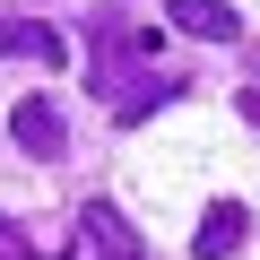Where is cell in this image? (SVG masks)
Returning a JSON list of instances; mask_svg holds the SVG:
<instances>
[{"instance_id": "277c9868", "label": "cell", "mask_w": 260, "mask_h": 260, "mask_svg": "<svg viewBox=\"0 0 260 260\" xmlns=\"http://www.w3.org/2000/svg\"><path fill=\"white\" fill-rule=\"evenodd\" d=\"M0 52H26V61L61 70V35H52L44 18H0Z\"/></svg>"}, {"instance_id": "3957f363", "label": "cell", "mask_w": 260, "mask_h": 260, "mask_svg": "<svg viewBox=\"0 0 260 260\" xmlns=\"http://www.w3.org/2000/svg\"><path fill=\"white\" fill-rule=\"evenodd\" d=\"M165 18L182 35H200V44H234V9L225 0H165Z\"/></svg>"}, {"instance_id": "6da1fadb", "label": "cell", "mask_w": 260, "mask_h": 260, "mask_svg": "<svg viewBox=\"0 0 260 260\" xmlns=\"http://www.w3.org/2000/svg\"><path fill=\"white\" fill-rule=\"evenodd\" d=\"M9 130H18V148H26V156H61V104H52V95H18Z\"/></svg>"}, {"instance_id": "8992f818", "label": "cell", "mask_w": 260, "mask_h": 260, "mask_svg": "<svg viewBox=\"0 0 260 260\" xmlns=\"http://www.w3.org/2000/svg\"><path fill=\"white\" fill-rule=\"evenodd\" d=\"M174 95H182V78H148V87L113 95V113H121V121H139V113H156V104H174Z\"/></svg>"}, {"instance_id": "ba28073f", "label": "cell", "mask_w": 260, "mask_h": 260, "mask_svg": "<svg viewBox=\"0 0 260 260\" xmlns=\"http://www.w3.org/2000/svg\"><path fill=\"white\" fill-rule=\"evenodd\" d=\"M243 121H251V130H260V87H243Z\"/></svg>"}, {"instance_id": "5b68a950", "label": "cell", "mask_w": 260, "mask_h": 260, "mask_svg": "<svg viewBox=\"0 0 260 260\" xmlns=\"http://www.w3.org/2000/svg\"><path fill=\"white\" fill-rule=\"evenodd\" d=\"M243 234H251V225H243V208L225 200V208H208V225L191 234V251H200V260H225V251H243Z\"/></svg>"}, {"instance_id": "7a4b0ae2", "label": "cell", "mask_w": 260, "mask_h": 260, "mask_svg": "<svg viewBox=\"0 0 260 260\" xmlns=\"http://www.w3.org/2000/svg\"><path fill=\"white\" fill-rule=\"evenodd\" d=\"M78 225H87V243H95L104 260H139V251H148L139 234H130V217H121L113 200H87V208H78Z\"/></svg>"}, {"instance_id": "52a82bcc", "label": "cell", "mask_w": 260, "mask_h": 260, "mask_svg": "<svg viewBox=\"0 0 260 260\" xmlns=\"http://www.w3.org/2000/svg\"><path fill=\"white\" fill-rule=\"evenodd\" d=\"M0 260H26V251H18V234H9V217H0Z\"/></svg>"}]
</instances>
